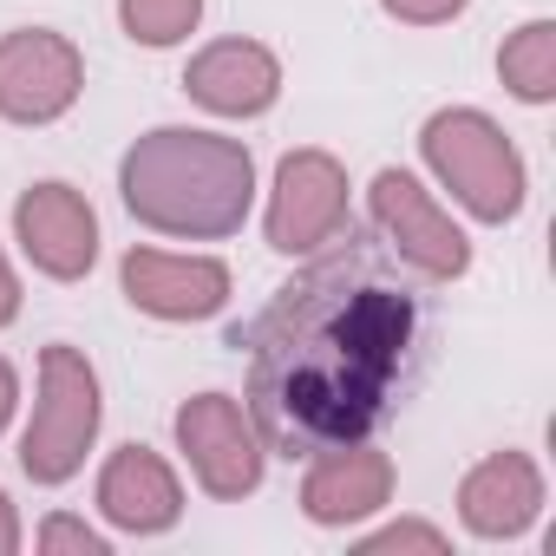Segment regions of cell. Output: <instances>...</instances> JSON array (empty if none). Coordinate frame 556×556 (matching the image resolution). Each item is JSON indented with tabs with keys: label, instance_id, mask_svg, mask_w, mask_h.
<instances>
[{
	"label": "cell",
	"instance_id": "d6986e66",
	"mask_svg": "<svg viewBox=\"0 0 556 556\" xmlns=\"http://www.w3.org/2000/svg\"><path fill=\"white\" fill-rule=\"evenodd\" d=\"M380 8L400 21V27H445V21H458L471 0H380Z\"/></svg>",
	"mask_w": 556,
	"mask_h": 556
},
{
	"label": "cell",
	"instance_id": "2e32d148",
	"mask_svg": "<svg viewBox=\"0 0 556 556\" xmlns=\"http://www.w3.org/2000/svg\"><path fill=\"white\" fill-rule=\"evenodd\" d=\"M197 21H203V0H118V27H125V40H138V47H151V53L190 40Z\"/></svg>",
	"mask_w": 556,
	"mask_h": 556
},
{
	"label": "cell",
	"instance_id": "ffe728a7",
	"mask_svg": "<svg viewBox=\"0 0 556 556\" xmlns=\"http://www.w3.org/2000/svg\"><path fill=\"white\" fill-rule=\"evenodd\" d=\"M14 315H21V275H14L8 255H0V328H14Z\"/></svg>",
	"mask_w": 556,
	"mask_h": 556
},
{
	"label": "cell",
	"instance_id": "8992f818",
	"mask_svg": "<svg viewBox=\"0 0 556 556\" xmlns=\"http://www.w3.org/2000/svg\"><path fill=\"white\" fill-rule=\"evenodd\" d=\"M177 452L190 458V478L223 504H242L249 491H262L268 445L229 393H197L177 406Z\"/></svg>",
	"mask_w": 556,
	"mask_h": 556
},
{
	"label": "cell",
	"instance_id": "9a60e30c",
	"mask_svg": "<svg viewBox=\"0 0 556 556\" xmlns=\"http://www.w3.org/2000/svg\"><path fill=\"white\" fill-rule=\"evenodd\" d=\"M497 79L510 86V99L549 105L556 99V21H523L497 47Z\"/></svg>",
	"mask_w": 556,
	"mask_h": 556
},
{
	"label": "cell",
	"instance_id": "52a82bcc",
	"mask_svg": "<svg viewBox=\"0 0 556 556\" xmlns=\"http://www.w3.org/2000/svg\"><path fill=\"white\" fill-rule=\"evenodd\" d=\"M348 170L334 151H289L275 164L268 190V249L275 255H315L348 229Z\"/></svg>",
	"mask_w": 556,
	"mask_h": 556
},
{
	"label": "cell",
	"instance_id": "5bb4252c",
	"mask_svg": "<svg viewBox=\"0 0 556 556\" xmlns=\"http://www.w3.org/2000/svg\"><path fill=\"white\" fill-rule=\"evenodd\" d=\"M99 510L125 536H157L184 517V484L151 445H118L99 471Z\"/></svg>",
	"mask_w": 556,
	"mask_h": 556
},
{
	"label": "cell",
	"instance_id": "ba28073f",
	"mask_svg": "<svg viewBox=\"0 0 556 556\" xmlns=\"http://www.w3.org/2000/svg\"><path fill=\"white\" fill-rule=\"evenodd\" d=\"M86 92V60L53 27L0 34V118L8 125H60Z\"/></svg>",
	"mask_w": 556,
	"mask_h": 556
},
{
	"label": "cell",
	"instance_id": "5b68a950",
	"mask_svg": "<svg viewBox=\"0 0 556 556\" xmlns=\"http://www.w3.org/2000/svg\"><path fill=\"white\" fill-rule=\"evenodd\" d=\"M374 236L419 275V282H458L471 268V236L452 223V210L413 177V170H380L367 190Z\"/></svg>",
	"mask_w": 556,
	"mask_h": 556
},
{
	"label": "cell",
	"instance_id": "3957f363",
	"mask_svg": "<svg viewBox=\"0 0 556 556\" xmlns=\"http://www.w3.org/2000/svg\"><path fill=\"white\" fill-rule=\"evenodd\" d=\"M419 151H426L432 177L458 197V210H471L478 223H510L523 210V197H530L523 151L504 138L497 118H484L471 105L432 112L426 131H419Z\"/></svg>",
	"mask_w": 556,
	"mask_h": 556
},
{
	"label": "cell",
	"instance_id": "277c9868",
	"mask_svg": "<svg viewBox=\"0 0 556 556\" xmlns=\"http://www.w3.org/2000/svg\"><path fill=\"white\" fill-rule=\"evenodd\" d=\"M99 419H105V400H99L92 361L66 341L40 348V400H34V426L21 432V471L34 484L79 478V465L99 439Z\"/></svg>",
	"mask_w": 556,
	"mask_h": 556
},
{
	"label": "cell",
	"instance_id": "7a4b0ae2",
	"mask_svg": "<svg viewBox=\"0 0 556 556\" xmlns=\"http://www.w3.org/2000/svg\"><path fill=\"white\" fill-rule=\"evenodd\" d=\"M118 197L157 236L216 242V236H236L255 203V157L242 138L197 131V125H157L125 151Z\"/></svg>",
	"mask_w": 556,
	"mask_h": 556
},
{
	"label": "cell",
	"instance_id": "8fae6325",
	"mask_svg": "<svg viewBox=\"0 0 556 556\" xmlns=\"http://www.w3.org/2000/svg\"><path fill=\"white\" fill-rule=\"evenodd\" d=\"M387 504H393V458H387L374 439L308 458V478H302V510H308V523L348 530V523H361V517H374V510H387Z\"/></svg>",
	"mask_w": 556,
	"mask_h": 556
},
{
	"label": "cell",
	"instance_id": "44dd1931",
	"mask_svg": "<svg viewBox=\"0 0 556 556\" xmlns=\"http://www.w3.org/2000/svg\"><path fill=\"white\" fill-rule=\"evenodd\" d=\"M14 406H21V374L0 361V432H8V419H14Z\"/></svg>",
	"mask_w": 556,
	"mask_h": 556
},
{
	"label": "cell",
	"instance_id": "7c38bea8",
	"mask_svg": "<svg viewBox=\"0 0 556 556\" xmlns=\"http://www.w3.org/2000/svg\"><path fill=\"white\" fill-rule=\"evenodd\" d=\"M184 92L216 118H262L282 99V60L262 40H216L184 66Z\"/></svg>",
	"mask_w": 556,
	"mask_h": 556
},
{
	"label": "cell",
	"instance_id": "e0dca14e",
	"mask_svg": "<svg viewBox=\"0 0 556 556\" xmlns=\"http://www.w3.org/2000/svg\"><path fill=\"white\" fill-rule=\"evenodd\" d=\"M393 549H400V556H406V549H419V556H445L452 536H445L439 523H419V517H400V523L361 536V556H393Z\"/></svg>",
	"mask_w": 556,
	"mask_h": 556
},
{
	"label": "cell",
	"instance_id": "4fadbf2b",
	"mask_svg": "<svg viewBox=\"0 0 556 556\" xmlns=\"http://www.w3.org/2000/svg\"><path fill=\"white\" fill-rule=\"evenodd\" d=\"M543 510V471L530 452H491L458 484V523L484 543H510Z\"/></svg>",
	"mask_w": 556,
	"mask_h": 556
},
{
	"label": "cell",
	"instance_id": "7402d4cb",
	"mask_svg": "<svg viewBox=\"0 0 556 556\" xmlns=\"http://www.w3.org/2000/svg\"><path fill=\"white\" fill-rule=\"evenodd\" d=\"M21 549V517H14V497L0 491V556H14Z\"/></svg>",
	"mask_w": 556,
	"mask_h": 556
},
{
	"label": "cell",
	"instance_id": "9c48e42d",
	"mask_svg": "<svg viewBox=\"0 0 556 556\" xmlns=\"http://www.w3.org/2000/svg\"><path fill=\"white\" fill-rule=\"evenodd\" d=\"M125 302L151 321H210L229 302V268L216 255H170V249H131L125 268Z\"/></svg>",
	"mask_w": 556,
	"mask_h": 556
},
{
	"label": "cell",
	"instance_id": "30bf717a",
	"mask_svg": "<svg viewBox=\"0 0 556 556\" xmlns=\"http://www.w3.org/2000/svg\"><path fill=\"white\" fill-rule=\"evenodd\" d=\"M14 236L27 249V262L53 282H79L99 262V216L73 184H34L14 203Z\"/></svg>",
	"mask_w": 556,
	"mask_h": 556
},
{
	"label": "cell",
	"instance_id": "ac0fdd59",
	"mask_svg": "<svg viewBox=\"0 0 556 556\" xmlns=\"http://www.w3.org/2000/svg\"><path fill=\"white\" fill-rule=\"evenodd\" d=\"M34 543H40L47 556H66V549H73V556H105V549H112V543H105L86 517H47Z\"/></svg>",
	"mask_w": 556,
	"mask_h": 556
},
{
	"label": "cell",
	"instance_id": "6da1fadb",
	"mask_svg": "<svg viewBox=\"0 0 556 556\" xmlns=\"http://www.w3.org/2000/svg\"><path fill=\"white\" fill-rule=\"evenodd\" d=\"M249 348V419L268 452L321 458L374 439L426 361L419 275L354 223L236 334Z\"/></svg>",
	"mask_w": 556,
	"mask_h": 556
}]
</instances>
